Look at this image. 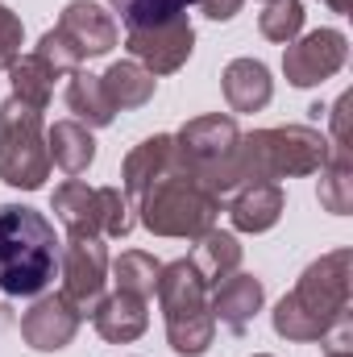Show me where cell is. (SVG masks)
Instances as JSON below:
<instances>
[{
  "instance_id": "1",
  "label": "cell",
  "mask_w": 353,
  "mask_h": 357,
  "mask_svg": "<svg viewBox=\"0 0 353 357\" xmlns=\"http://www.w3.org/2000/svg\"><path fill=\"white\" fill-rule=\"evenodd\" d=\"M350 250H333L299 274L295 291L274 307V333L287 341H320L350 320Z\"/></svg>"
},
{
  "instance_id": "2",
  "label": "cell",
  "mask_w": 353,
  "mask_h": 357,
  "mask_svg": "<svg viewBox=\"0 0 353 357\" xmlns=\"http://www.w3.org/2000/svg\"><path fill=\"white\" fill-rule=\"evenodd\" d=\"M63 258V245L54 237V225L25 208V204H0V291L13 299L42 295L54 282V270Z\"/></svg>"
},
{
  "instance_id": "3",
  "label": "cell",
  "mask_w": 353,
  "mask_h": 357,
  "mask_svg": "<svg viewBox=\"0 0 353 357\" xmlns=\"http://www.w3.org/2000/svg\"><path fill=\"white\" fill-rule=\"evenodd\" d=\"M175 167L187 171L204 191H212L216 199L233 195L246 171H241V133L233 116H195L183 125V133L175 137Z\"/></svg>"
},
{
  "instance_id": "4",
  "label": "cell",
  "mask_w": 353,
  "mask_h": 357,
  "mask_svg": "<svg viewBox=\"0 0 353 357\" xmlns=\"http://www.w3.org/2000/svg\"><path fill=\"white\" fill-rule=\"evenodd\" d=\"M142 225L158 237H204L220 212V199L204 191L187 171L171 167L158 183H150L137 199Z\"/></svg>"
},
{
  "instance_id": "5",
  "label": "cell",
  "mask_w": 353,
  "mask_h": 357,
  "mask_svg": "<svg viewBox=\"0 0 353 357\" xmlns=\"http://www.w3.org/2000/svg\"><path fill=\"white\" fill-rule=\"evenodd\" d=\"M158 299L167 312V337L171 349L183 357L208 354L216 320H212V303H208V282L200 278V270L191 266V258H179L158 274Z\"/></svg>"
},
{
  "instance_id": "6",
  "label": "cell",
  "mask_w": 353,
  "mask_h": 357,
  "mask_svg": "<svg viewBox=\"0 0 353 357\" xmlns=\"http://www.w3.org/2000/svg\"><path fill=\"white\" fill-rule=\"evenodd\" d=\"M329 142L324 133L308 129V125H283V129H258L250 137H241V171L250 178H278L291 175H316L329 162Z\"/></svg>"
},
{
  "instance_id": "7",
  "label": "cell",
  "mask_w": 353,
  "mask_h": 357,
  "mask_svg": "<svg viewBox=\"0 0 353 357\" xmlns=\"http://www.w3.org/2000/svg\"><path fill=\"white\" fill-rule=\"evenodd\" d=\"M50 175V150L42 142V108L8 100L0 108V178L21 191H38Z\"/></svg>"
},
{
  "instance_id": "8",
  "label": "cell",
  "mask_w": 353,
  "mask_h": 357,
  "mask_svg": "<svg viewBox=\"0 0 353 357\" xmlns=\"http://www.w3.org/2000/svg\"><path fill=\"white\" fill-rule=\"evenodd\" d=\"M350 59V42L341 29H312L308 38L299 42H287V54H283V71L295 88H312V84H324L333 79Z\"/></svg>"
},
{
  "instance_id": "9",
  "label": "cell",
  "mask_w": 353,
  "mask_h": 357,
  "mask_svg": "<svg viewBox=\"0 0 353 357\" xmlns=\"http://www.w3.org/2000/svg\"><path fill=\"white\" fill-rule=\"evenodd\" d=\"M59 270H63V295L88 316L104 299V274H108V254L100 237H71L59 258Z\"/></svg>"
},
{
  "instance_id": "10",
  "label": "cell",
  "mask_w": 353,
  "mask_h": 357,
  "mask_svg": "<svg viewBox=\"0 0 353 357\" xmlns=\"http://www.w3.org/2000/svg\"><path fill=\"white\" fill-rule=\"evenodd\" d=\"M191 42H195V29H191L187 13L175 17V21H163V25L129 29L133 63H142L150 75H171V71H179L191 59Z\"/></svg>"
},
{
  "instance_id": "11",
  "label": "cell",
  "mask_w": 353,
  "mask_h": 357,
  "mask_svg": "<svg viewBox=\"0 0 353 357\" xmlns=\"http://www.w3.org/2000/svg\"><path fill=\"white\" fill-rule=\"evenodd\" d=\"M84 324V312L59 291V295H42L25 320H21V337L29 341V349H42V354H54L63 345H71V337L80 333Z\"/></svg>"
},
{
  "instance_id": "12",
  "label": "cell",
  "mask_w": 353,
  "mask_h": 357,
  "mask_svg": "<svg viewBox=\"0 0 353 357\" xmlns=\"http://www.w3.org/2000/svg\"><path fill=\"white\" fill-rule=\"evenodd\" d=\"M54 29L67 33L84 59L108 54V50L117 46V21H112L100 4H91V0H71V4L63 8V21H59Z\"/></svg>"
},
{
  "instance_id": "13",
  "label": "cell",
  "mask_w": 353,
  "mask_h": 357,
  "mask_svg": "<svg viewBox=\"0 0 353 357\" xmlns=\"http://www.w3.org/2000/svg\"><path fill=\"white\" fill-rule=\"evenodd\" d=\"M262 282L254 278V274H229V278H220L216 282V295H212V320H220L229 333H246L250 328V320L262 312Z\"/></svg>"
},
{
  "instance_id": "14",
  "label": "cell",
  "mask_w": 353,
  "mask_h": 357,
  "mask_svg": "<svg viewBox=\"0 0 353 357\" xmlns=\"http://www.w3.org/2000/svg\"><path fill=\"white\" fill-rule=\"evenodd\" d=\"M283 204H287V199H283V187H278V183L250 178V183H241V187L233 191L229 216H233V225H237L241 233H266V229L278 225Z\"/></svg>"
},
{
  "instance_id": "15",
  "label": "cell",
  "mask_w": 353,
  "mask_h": 357,
  "mask_svg": "<svg viewBox=\"0 0 353 357\" xmlns=\"http://www.w3.org/2000/svg\"><path fill=\"white\" fill-rule=\"evenodd\" d=\"M54 212L71 237H104V195L84 178H67L54 191Z\"/></svg>"
},
{
  "instance_id": "16",
  "label": "cell",
  "mask_w": 353,
  "mask_h": 357,
  "mask_svg": "<svg viewBox=\"0 0 353 357\" xmlns=\"http://www.w3.org/2000/svg\"><path fill=\"white\" fill-rule=\"evenodd\" d=\"M91 320H96V333L104 337V341H137L142 333H146V324H150V316H146V299H137V295H129V291H117V295H108V299H100L96 307H91Z\"/></svg>"
},
{
  "instance_id": "17",
  "label": "cell",
  "mask_w": 353,
  "mask_h": 357,
  "mask_svg": "<svg viewBox=\"0 0 353 357\" xmlns=\"http://www.w3.org/2000/svg\"><path fill=\"white\" fill-rule=\"evenodd\" d=\"M220 84H225V100H229L233 112H258L274 96V79L258 59H233L225 67Z\"/></svg>"
},
{
  "instance_id": "18",
  "label": "cell",
  "mask_w": 353,
  "mask_h": 357,
  "mask_svg": "<svg viewBox=\"0 0 353 357\" xmlns=\"http://www.w3.org/2000/svg\"><path fill=\"white\" fill-rule=\"evenodd\" d=\"M171 167H175V137H167V133L146 137V142L125 158V171H121V178H125V195L137 204L142 191H146L150 183H158Z\"/></svg>"
},
{
  "instance_id": "19",
  "label": "cell",
  "mask_w": 353,
  "mask_h": 357,
  "mask_svg": "<svg viewBox=\"0 0 353 357\" xmlns=\"http://www.w3.org/2000/svg\"><path fill=\"white\" fill-rule=\"evenodd\" d=\"M46 150H50V162H59L67 175H84L96 158V142H91L88 125L80 121H54L46 133Z\"/></svg>"
},
{
  "instance_id": "20",
  "label": "cell",
  "mask_w": 353,
  "mask_h": 357,
  "mask_svg": "<svg viewBox=\"0 0 353 357\" xmlns=\"http://www.w3.org/2000/svg\"><path fill=\"white\" fill-rule=\"evenodd\" d=\"M191 266L200 270V278H204L208 287H216L220 278L237 274V266H241V245H237V237L208 229V233L200 237L195 254H191Z\"/></svg>"
},
{
  "instance_id": "21",
  "label": "cell",
  "mask_w": 353,
  "mask_h": 357,
  "mask_svg": "<svg viewBox=\"0 0 353 357\" xmlns=\"http://www.w3.org/2000/svg\"><path fill=\"white\" fill-rule=\"evenodd\" d=\"M67 108H71V112L80 116V125H88V129H104V125H112V116H117V108H112L108 91L100 84V75H88V71H75V75H71Z\"/></svg>"
},
{
  "instance_id": "22",
  "label": "cell",
  "mask_w": 353,
  "mask_h": 357,
  "mask_svg": "<svg viewBox=\"0 0 353 357\" xmlns=\"http://www.w3.org/2000/svg\"><path fill=\"white\" fill-rule=\"evenodd\" d=\"M100 84L108 91L112 108H142V104H150V96H154V75H150L142 63H112V67L100 75Z\"/></svg>"
},
{
  "instance_id": "23",
  "label": "cell",
  "mask_w": 353,
  "mask_h": 357,
  "mask_svg": "<svg viewBox=\"0 0 353 357\" xmlns=\"http://www.w3.org/2000/svg\"><path fill=\"white\" fill-rule=\"evenodd\" d=\"M320 204L337 216L353 208V171H350V146H333L329 162L320 167Z\"/></svg>"
},
{
  "instance_id": "24",
  "label": "cell",
  "mask_w": 353,
  "mask_h": 357,
  "mask_svg": "<svg viewBox=\"0 0 353 357\" xmlns=\"http://www.w3.org/2000/svg\"><path fill=\"white\" fill-rule=\"evenodd\" d=\"M112 274H117V287H121V291H129V295H137V299H150V295L158 291L163 266H158L150 254L129 250V254H121V258L112 262Z\"/></svg>"
},
{
  "instance_id": "25",
  "label": "cell",
  "mask_w": 353,
  "mask_h": 357,
  "mask_svg": "<svg viewBox=\"0 0 353 357\" xmlns=\"http://www.w3.org/2000/svg\"><path fill=\"white\" fill-rule=\"evenodd\" d=\"M50 91H54V71H50L38 54L13 63V96H17V100H25V104H33V108H46V104H50Z\"/></svg>"
},
{
  "instance_id": "26",
  "label": "cell",
  "mask_w": 353,
  "mask_h": 357,
  "mask_svg": "<svg viewBox=\"0 0 353 357\" xmlns=\"http://www.w3.org/2000/svg\"><path fill=\"white\" fill-rule=\"evenodd\" d=\"M108 4L121 13V21L129 29H146V25H163V21L183 17L195 0H108Z\"/></svg>"
},
{
  "instance_id": "27",
  "label": "cell",
  "mask_w": 353,
  "mask_h": 357,
  "mask_svg": "<svg viewBox=\"0 0 353 357\" xmlns=\"http://www.w3.org/2000/svg\"><path fill=\"white\" fill-rule=\"evenodd\" d=\"M258 29H262V38L278 42V46L295 42L299 29H303V4L299 0H270L262 21H258Z\"/></svg>"
},
{
  "instance_id": "28",
  "label": "cell",
  "mask_w": 353,
  "mask_h": 357,
  "mask_svg": "<svg viewBox=\"0 0 353 357\" xmlns=\"http://www.w3.org/2000/svg\"><path fill=\"white\" fill-rule=\"evenodd\" d=\"M54 75H75L80 71V63H84V54L75 50V42L67 38V33H59V29H50V33H42V42H38V50H33Z\"/></svg>"
},
{
  "instance_id": "29",
  "label": "cell",
  "mask_w": 353,
  "mask_h": 357,
  "mask_svg": "<svg viewBox=\"0 0 353 357\" xmlns=\"http://www.w3.org/2000/svg\"><path fill=\"white\" fill-rule=\"evenodd\" d=\"M21 21H17V13H8L4 4H0V67H13L17 59H21Z\"/></svg>"
},
{
  "instance_id": "30",
  "label": "cell",
  "mask_w": 353,
  "mask_h": 357,
  "mask_svg": "<svg viewBox=\"0 0 353 357\" xmlns=\"http://www.w3.org/2000/svg\"><path fill=\"white\" fill-rule=\"evenodd\" d=\"M350 104H353V96L345 91L337 104H333V146H350Z\"/></svg>"
},
{
  "instance_id": "31",
  "label": "cell",
  "mask_w": 353,
  "mask_h": 357,
  "mask_svg": "<svg viewBox=\"0 0 353 357\" xmlns=\"http://www.w3.org/2000/svg\"><path fill=\"white\" fill-rule=\"evenodd\" d=\"M200 8H204V17H212V21H229L237 8H241V0H195Z\"/></svg>"
},
{
  "instance_id": "32",
  "label": "cell",
  "mask_w": 353,
  "mask_h": 357,
  "mask_svg": "<svg viewBox=\"0 0 353 357\" xmlns=\"http://www.w3.org/2000/svg\"><path fill=\"white\" fill-rule=\"evenodd\" d=\"M324 357H353V349H350V345H333Z\"/></svg>"
},
{
  "instance_id": "33",
  "label": "cell",
  "mask_w": 353,
  "mask_h": 357,
  "mask_svg": "<svg viewBox=\"0 0 353 357\" xmlns=\"http://www.w3.org/2000/svg\"><path fill=\"white\" fill-rule=\"evenodd\" d=\"M324 4H329L333 13H350V0H324Z\"/></svg>"
},
{
  "instance_id": "34",
  "label": "cell",
  "mask_w": 353,
  "mask_h": 357,
  "mask_svg": "<svg viewBox=\"0 0 353 357\" xmlns=\"http://www.w3.org/2000/svg\"><path fill=\"white\" fill-rule=\"evenodd\" d=\"M258 357H270V354H258Z\"/></svg>"
},
{
  "instance_id": "35",
  "label": "cell",
  "mask_w": 353,
  "mask_h": 357,
  "mask_svg": "<svg viewBox=\"0 0 353 357\" xmlns=\"http://www.w3.org/2000/svg\"><path fill=\"white\" fill-rule=\"evenodd\" d=\"M266 4H270V0H266Z\"/></svg>"
}]
</instances>
